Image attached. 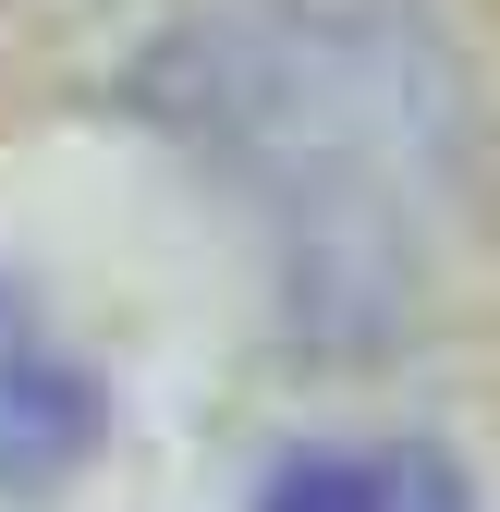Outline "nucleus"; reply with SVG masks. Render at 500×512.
I'll use <instances>...</instances> for the list:
<instances>
[{"label":"nucleus","instance_id":"f03ea898","mask_svg":"<svg viewBox=\"0 0 500 512\" xmlns=\"http://www.w3.org/2000/svg\"><path fill=\"white\" fill-rule=\"evenodd\" d=\"M257 512H476V500H464V464L427 439H354V452L281 464Z\"/></svg>","mask_w":500,"mask_h":512},{"label":"nucleus","instance_id":"f257e3e1","mask_svg":"<svg viewBox=\"0 0 500 512\" xmlns=\"http://www.w3.org/2000/svg\"><path fill=\"white\" fill-rule=\"evenodd\" d=\"M98 378L86 354H61V330L25 305V293H0V488H49V476H74L98 452Z\"/></svg>","mask_w":500,"mask_h":512}]
</instances>
